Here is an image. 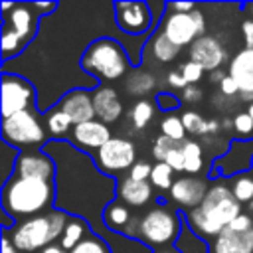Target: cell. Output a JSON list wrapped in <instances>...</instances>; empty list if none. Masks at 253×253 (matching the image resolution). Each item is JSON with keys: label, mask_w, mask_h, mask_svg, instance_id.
<instances>
[{"label": "cell", "mask_w": 253, "mask_h": 253, "mask_svg": "<svg viewBox=\"0 0 253 253\" xmlns=\"http://www.w3.org/2000/svg\"><path fill=\"white\" fill-rule=\"evenodd\" d=\"M55 198V180L24 178L12 174L2 186V211L18 223L53 210Z\"/></svg>", "instance_id": "obj_1"}, {"label": "cell", "mask_w": 253, "mask_h": 253, "mask_svg": "<svg viewBox=\"0 0 253 253\" xmlns=\"http://www.w3.org/2000/svg\"><path fill=\"white\" fill-rule=\"evenodd\" d=\"M243 206L233 198L229 186L225 184H211L204 202L194 208L192 211L184 213L186 225L204 241L215 239L235 217L243 211Z\"/></svg>", "instance_id": "obj_2"}, {"label": "cell", "mask_w": 253, "mask_h": 253, "mask_svg": "<svg viewBox=\"0 0 253 253\" xmlns=\"http://www.w3.org/2000/svg\"><path fill=\"white\" fill-rule=\"evenodd\" d=\"M130 65L132 61L126 53V47L111 36H101L91 40L79 59V67L89 77L107 83L123 79L130 71Z\"/></svg>", "instance_id": "obj_3"}, {"label": "cell", "mask_w": 253, "mask_h": 253, "mask_svg": "<svg viewBox=\"0 0 253 253\" xmlns=\"http://www.w3.org/2000/svg\"><path fill=\"white\" fill-rule=\"evenodd\" d=\"M184 213L166 206L156 204L142 213V217H132L125 235L134 237L154 249L174 245L184 229Z\"/></svg>", "instance_id": "obj_4"}, {"label": "cell", "mask_w": 253, "mask_h": 253, "mask_svg": "<svg viewBox=\"0 0 253 253\" xmlns=\"http://www.w3.org/2000/svg\"><path fill=\"white\" fill-rule=\"evenodd\" d=\"M69 217L71 215L67 211L53 208L47 213L34 215V217L14 223V227L4 229V233L10 237V241L14 243V247L18 251H22V253L38 251L40 253L47 245L59 241Z\"/></svg>", "instance_id": "obj_5"}, {"label": "cell", "mask_w": 253, "mask_h": 253, "mask_svg": "<svg viewBox=\"0 0 253 253\" xmlns=\"http://www.w3.org/2000/svg\"><path fill=\"white\" fill-rule=\"evenodd\" d=\"M38 109H28L8 119H2V140L16 150H43L49 142V132L40 123Z\"/></svg>", "instance_id": "obj_6"}, {"label": "cell", "mask_w": 253, "mask_h": 253, "mask_svg": "<svg viewBox=\"0 0 253 253\" xmlns=\"http://www.w3.org/2000/svg\"><path fill=\"white\" fill-rule=\"evenodd\" d=\"M95 166L109 178H123L136 162V144L125 136H113L105 146L93 154Z\"/></svg>", "instance_id": "obj_7"}, {"label": "cell", "mask_w": 253, "mask_h": 253, "mask_svg": "<svg viewBox=\"0 0 253 253\" xmlns=\"http://www.w3.org/2000/svg\"><path fill=\"white\" fill-rule=\"evenodd\" d=\"M168 10V6H166ZM160 32L178 47L192 45L198 38L206 36V16L202 10H194L190 14H180V12H166Z\"/></svg>", "instance_id": "obj_8"}, {"label": "cell", "mask_w": 253, "mask_h": 253, "mask_svg": "<svg viewBox=\"0 0 253 253\" xmlns=\"http://www.w3.org/2000/svg\"><path fill=\"white\" fill-rule=\"evenodd\" d=\"M113 18L125 36H148L156 30L152 6L148 2H113Z\"/></svg>", "instance_id": "obj_9"}, {"label": "cell", "mask_w": 253, "mask_h": 253, "mask_svg": "<svg viewBox=\"0 0 253 253\" xmlns=\"http://www.w3.org/2000/svg\"><path fill=\"white\" fill-rule=\"evenodd\" d=\"M36 99L38 91L26 77L2 71V119L34 109Z\"/></svg>", "instance_id": "obj_10"}, {"label": "cell", "mask_w": 253, "mask_h": 253, "mask_svg": "<svg viewBox=\"0 0 253 253\" xmlns=\"http://www.w3.org/2000/svg\"><path fill=\"white\" fill-rule=\"evenodd\" d=\"M253 166V138L249 140H231L227 152H223L221 156H217L213 160L211 166V178L217 176H225V178H233L237 174L243 172H251Z\"/></svg>", "instance_id": "obj_11"}, {"label": "cell", "mask_w": 253, "mask_h": 253, "mask_svg": "<svg viewBox=\"0 0 253 253\" xmlns=\"http://www.w3.org/2000/svg\"><path fill=\"white\" fill-rule=\"evenodd\" d=\"M208 190H210V186L206 184V180H202L198 176H180L174 180V184L168 192V198L176 206L178 211L186 213L204 202Z\"/></svg>", "instance_id": "obj_12"}, {"label": "cell", "mask_w": 253, "mask_h": 253, "mask_svg": "<svg viewBox=\"0 0 253 253\" xmlns=\"http://www.w3.org/2000/svg\"><path fill=\"white\" fill-rule=\"evenodd\" d=\"M190 61L202 65L206 71H215L221 69L223 63H227L229 55H227V47L211 34H206L202 38H198L192 45H190Z\"/></svg>", "instance_id": "obj_13"}, {"label": "cell", "mask_w": 253, "mask_h": 253, "mask_svg": "<svg viewBox=\"0 0 253 253\" xmlns=\"http://www.w3.org/2000/svg\"><path fill=\"white\" fill-rule=\"evenodd\" d=\"M113 138L111 134V126L93 119L81 125H75L71 134H69V144H73L75 148H79L81 152H91L95 154L101 146H105L109 140Z\"/></svg>", "instance_id": "obj_14"}, {"label": "cell", "mask_w": 253, "mask_h": 253, "mask_svg": "<svg viewBox=\"0 0 253 253\" xmlns=\"http://www.w3.org/2000/svg\"><path fill=\"white\" fill-rule=\"evenodd\" d=\"M12 174L24 178H42V180H55L57 166L55 160L45 154L43 150H26L14 162Z\"/></svg>", "instance_id": "obj_15"}, {"label": "cell", "mask_w": 253, "mask_h": 253, "mask_svg": "<svg viewBox=\"0 0 253 253\" xmlns=\"http://www.w3.org/2000/svg\"><path fill=\"white\" fill-rule=\"evenodd\" d=\"M40 22H42V16L34 8V4H28V2H18L12 12L2 16V26H8L28 43L36 38L40 30Z\"/></svg>", "instance_id": "obj_16"}, {"label": "cell", "mask_w": 253, "mask_h": 253, "mask_svg": "<svg viewBox=\"0 0 253 253\" xmlns=\"http://www.w3.org/2000/svg\"><path fill=\"white\" fill-rule=\"evenodd\" d=\"M57 107L67 113V117L73 121V125H81L95 119V107H93V89L89 87H75L57 101Z\"/></svg>", "instance_id": "obj_17"}, {"label": "cell", "mask_w": 253, "mask_h": 253, "mask_svg": "<svg viewBox=\"0 0 253 253\" xmlns=\"http://www.w3.org/2000/svg\"><path fill=\"white\" fill-rule=\"evenodd\" d=\"M93 107H95V119L113 125L123 117V101L115 87L99 85L93 89Z\"/></svg>", "instance_id": "obj_18"}, {"label": "cell", "mask_w": 253, "mask_h": 253, "mask_svg": "<svg viewBox=\"0 0 253 253\" xmlns=\"http://www.w3.org/2000/svg\"><path fill=\"white\" fill-rule=\"evenodd\" d=\"M211 253H253V229L225 227L213 241Z\"/></svg>", "instance_id": "obj_19"}, {"label": "cell", "mask_w": 253, "mask_h": 253, "mask_svg": "<svg viewBox=\"0 0 253 253\" xmlns=\"http://www.w3.org/2000/svg\"><path fill=\"white\" fill-rule=\"evenodd\" d=\"M152 196H154V188L150 182H136L128 176H123L117 180V198L125 206L142 208L150 204Z\"/></svg>", "instance_id": "obj_20"}, {"label": "cell", "mask_w": 253, "mask_h": 253, "mask_svg": "<svg viewBox=\"0 0 253 253\" xmlns=\"http://www.w3.org/2000/svg\"><path fill=\"white\" fill-rule=\"evenodd\" d=\"M227 75L235 79L239 93H253V49H239L229 59Z\"/></svg>", "instance_id": "obj_21"}, {"label": "cell", "mask_w": 253, "mask_h": 253, "mask_svg": "<svg viewBox=\"0 0 253 253\" xmlns=\"http://www.w3.org/2000/svg\"><path fill=\"white\" fill-rule=\"evenodd\" d=\"M146 47H148L152 59L158 61V63H172V61L180 55V51H182V47L174 45V43L160 32V28L152 32V36L148 38V45H146Z\"/></svg>", "instance_id": "obj_22"}, {"label": "cell", "mask_w": 253, "mask_h": 253, "mask_svg": "<svg viewBox=\"0 0 253 253\" xmlns=\"http://www.w3.org/2000/svg\"><path fill=\"white\" fill-rule=\"evenodd\" d=\"M89 233H91V229H89V221L83 219V217H79V215H71L57 243L69 253V251H71L73 247H77Z\"/></svg>", "instance_id": "obj_23"}, {"label": "cell", "mask_w": 253, "mask_h": 253, "mask_svg": "<svg viewBox=\"0 0 253 253\" xmlns=\"http://www.w3.org/2000/svg\"><path fill=\"white\" fill-rule=\"evenodd\" d=\"M103 221H105V225L111 231H117V233H123L125 235L126 227L132 221V215H130L128 208L123 202H111L105 208V211H103Z\"/></svg>", "instance_id": "obj_24"}, {"label": "cell", "mask_w": 253, "mask_h": 253, "mask_svg": "<svg viewBox=\"0 0 253 253\" xmlns=\"http://www.w3.org/2000/svg\"><path fill=\"white\" fill-rule=\"evenodd\" d=\"M45 117V126H47V132L53 136V140H61L63 136H69L71 130H73V121L67 117V113H63L57 105L51 107L47 113H43Z\"/></svg>", "instance_id": "obj_25"}, {"label": "cell", "mask_w": 253, "mask_h": 253, "mask_svg": "<svg viewBox=\"0 0 253 253\" xmlns=\"http://www.w3.org/2000/svg\"><path fill=\"white\" fill-rule=\"evenodd\" d=\"M125 89L134 95V97H140V99H146L144 95H150L154 89H156V79L150 71H144V69H134L128 73L126 81H125Z\"/></svg>", "instance_id": "obj_26"}, {"label": "cell", "mask_w": 253, "mask_h": 253, "mask_svg": "<svg viewBox=\"0 0 253 253\" xmlns=\"http://www.w3.org/2000/svg\"><path fill=\"white\" fill-rule=\"evenodd\" d=\"M182 152H184V172H188V176H196L204 168V146L198 140L186 138L182 142Z\"/></svg>", "instance_id": "obj_27"}, {"label": "cell", "mask_w": 253, "mask_h": 253, "mask_svg": "<svg viewBox=\"0 0 253 253\" xmlns=\"http://www.w3.org/2000/svg\"><path fill=\"white\" fill-rule=\"evenodd\" d=\"M154 115H156V103H152L150 99H138L128 111V119L134 130L146 128L154 119Z\"/></svg>", "instance_id": "obj_28"}, {"label": "cell", "mask_w": 253, "mask_h": 253, "mask_svg": "<svg viewBox=\"0 0 253 253\" xmlns=\"http://www.w3.org/2000/svg\"><path fill=\"white\" fill-rule=\"evenodd\" d=\"M229 190L233 194V198L239 204H249L253 202V174L251 172H243L231 178Z\"/></svg>", "instance_id": "obj_29"}, {"label": "cell", "mask_w": 253, "mask_h": 253, "mask_svg": "<svg viewBox=\"0 0 253 253\" xmlns=\"http://www.w3.org/2000/svg\"><path fill=\"white\" fill-rule=\"evenodd\" d=\"M28 42H24L16 32H12L8 26H2V59L4 63L10 61V57H16L24 51Z\"/></svg>", "instance_id": "obj_30"}, {"label": "cell", "mask_w": 253, "mask_h": 253, "mask_svg": "<svg viewBox=\"0 0 253 253\" xmlns=\"http://www.w3.org/2000/svg\"><path fill=\"white\" fill-rule=\"evenodd\" d=\"M182 253H208V243L204 239H200L184 221V229L178 237V241L174 243Z\"/></svg>", "instance_id": "obj_31"}, {"label": "cell", "mask_w": 253, "mask_h": 253, "mask_svg": "<svg viewBox=\"0 0 253 253\" xmlns=\"http://www.w3.org/2000/svg\"><path fill=\"white\" fill-rule=\"evenodd\" d=\"M160 134L168 136V138L174 140V142H184L188 132H186V126H184V123H182V117H178V115H174V113L166 115V117L160 121Z\"/></svg>", "instance_id": "obj_32"}, {"label": "cell", "mask_w": 253, "mask_h": 253, "mask_svg": "<svg viewBox=\"0 0 253 253\" xmlns=\"http://www.w3.org/2000/svg\"><path fill=\"white\" fill-rule=\"evenodd\" d=\"M174 170L166 164V162H156L150 174V184L152 188H156L158 192H170L172 184H174Z\"/></svg>", "instance_id": "obj_33"}, {"label": "cell", "mask_w": 253, "mask_h": 253, "mask_svg": "<svg viewBox=\"0 0 253 253\" xmlns=\"http://www.w3.org/2000/svg\"><path fill=\"white\" fill-rule=\"evenodd\" d=\"M69 253H113V251H111L109 243H107L101 235L89 233V235H87L77 247H73Z\"/></svg>", "instance_id": "obj_34"}, {"label": "cell", "mask_w": 253, "mask_h": 253, "mask_svg": "<svg viewBox=\"0 0 253 253\" xmlns=\"http://www.w3.org/2000/svg\"><path fill=\"white\" fill-rule=\"evenodd\" d=\"M182 123L186 126V132L196 134V136H204L206 134V119L198 113V111H184L182 115Z\"/></svg>", "instance_id": "obj_35"}, {"label": "cell", "mask_w": 253, "mask_h": 253, "mask_svg": "<svg viewBox=\"0 0 253 253\" xmlns=\"http://www.w3.org/2000/svg\"><path fill=\"white\" fill-rule=\"evenodd\" d=\"M233 132L237 134L239 140L253 138V119L249 117L247 111H241L233 117Z\"/></svg>", "instance_id": "obj_36"}, {"label": "cell", "mask_w": 253, "mask_h": 253, "mask_svg": "<svg viewBox=\"0 0 253 253\" xmlns=\"http://www.w3.org/2000/svg\"><path fill=\"white\" fill-rule=\"evenodd\" d=\"M178 144H182V142H174V140H170L168 136L160 134V136H156V138L152 140L150 154H152V158H154L156 162H164L166 156H168V152H170L172 148H176Z\"/></svg>", "instance_id": "obj_37"}, {"label": "cell", "mask_w": 253, "mask_h": 253, "mask_svg": "<svg viewBox=\"0 0 253 253\" xmlns=\"http://www.w3.org/2000/svg\"><path fill=\"white\" fill-rule=\"evenodd\" d=\"M154 103H156V107H158L162 113H168V115H170V111H176V109L182 105V99H180L178 95H174V93L160 91V93L154 95Z\"/></svg>", "instance_id": "obj_38"}, {"label": "cell", "mask_w": 253, "mask_h": 253, "mask_svg": "<svg viewBox=\"0 0 253 253\" xmlns=\"http://www.w3.org/2000/svg\"><path fill=\"white\" fill-rule=\"evenodd\" d=\"M204 67L202 65H198V63H194V61H186V63H182V67H180V73H182V77L186 79V83L188 85H198L200 81H202V77H204Z\"/></svg>", "instance_id": "obj_39"}, {"label": "cell", "mask_w": 253, "mask_h": 253, "mask_svg": "<svg viewBox=\"0 0 253 253\" xmlns=\"http://www.w3.org/2000/svg\"><path fill=\"white\" fill-rule=\"evenodd\" d=\"M152 168H154V164H150L148 160H136L134 166L130 168V172L126 176L132 178V180H136V182H150Z\"/></svg>", "instance_id": "obj_40"}, {"label": "cell", "mask_w": 253, "mask_h": 253, "mask_svg": "<svg viewBox=\"0 0 253 253\" xmlns=\"http://www.w3.org/2000/svg\"><path fill=\"white\" fill-rule=\"evenodd\" d=\"M174 172H184V152H182V144H178L176 148H172L164 160Z\"/></svg>", "instance_id": "obj_41"}, {"label": "cell", "mask_w": 253, "mask_h": 253, "mask_svg": "<svg viewBox=\"0 0 253 253\" xmlns=\"http://www.w3.org/2000/svg\"><path fill=\"white\" fill-rule=\"evenodd\" d=\"M219 93H221L223 97L233 99V97L239 93V87H237L235 79H233V77H229V75H225V79L219 83Z\"/></svg>", "instance_id": "obj_42"}, {"label": "cell", "mask_w": 253, "mask_h": 253, "mask_svg": "<svg viewBox=\"0 0 253 253\" xmlns=\"http://www.w3.org/2000/svg\"><path fill=\"white\" fill-rule=\"evenodd\" d=\"M202 89L198 87V85H188L184 91H182V95H180V99H182V103H198V101H202Z\"/></svg>", "instance_id": "obj_43"}, {"label": "cell", "mask_w": 253, "mask_h": 253, "mask_svg": "<svg viewBox=\"0 0 253 253\" xmlns=\"http://www.w3.org/2000/svg\"><path fill=\"white\" fill-rule=\"evenodd\" d=\"M241 34H243V40H245V47L253 49V20L251 18L241 22Z\"/></svg>", "instance_id": "obj_44"}, {"label": "cell", "mask_w": 253, "mask_h": 253, "mask_svg": "<svg viewBox=\"0 0 253 253\" xmlns=\"http://www.w3.org/2000/svg\"><path fill=\"white\" fill-rule=\"evenodd\" d=\"M166 81H168V85L170 87H174V89H186L188 87V83H186V79L182 77V73L180 71H170L168 75H166Z\"/></svg>", "instance_id": "obj_45"}, {"label": "cell", "mask_w": 253, "mask_h": 253, "mask_svg": "<svg viewBox=\"0 0 253 253\" xmlns=\"http://www.w3.org/2000/svg\"><path fill=\"white\" fill-rule=\"evenodd\" d=\"M166 6H168V10L180 12V14H190V12H194L198 8L194 2H168Z\"/></svg>", "instance_id": "obj_46"}, {"label": "cell", "mask_w": 253, "mask_h": 253, "mask_svg": "<svg viewBox=\"0 0 253 253\" xmlns=\"http://www.w3.org/2000/svg\"><path fill=\"white\" fill-rule=\"evenodd\" d=\"M34 8L38 10V14L42 18H45L47 14H51L57 8V2H34Z\"/></svg>", "instance_id": "obj_47"}, {"label": "cell", "mask_w": 253, "mask_h": 253, "mask_svg": "<svg viewBox=\"0 0 253 253\" xmlns=\"http://www.w3.org/2000/svg\"><path fill=\"white\" fill-rule=\"evenodd\" d=\"M2 253H22V251H18L16 247H14V243L10 241V237L4 233L2 235Z\"/></svg>", "instance_id": "obj_48"}, {"label": "cell", "mask_w": 253, "mask_h": 253, "mask_svg": "<svg viewBox=\"0 0 253 253\" xmlns=\"http://www.w3.org/2000/svg\"><path fill=\"white\" fill-rule=\"evenodd\" d=\"M40 253H67L59 243H51V245H47L45 249H42Z\"/></svg>", "instance_id": "obj_49"}, {"label": "cell", "mask_w": 253, "mask_h": 253, "mask_svg": "<svg viewBox=\"0 0 253 253\" xmlns=\"http://www.w3.org/2000/svg\"><path fill=\"white\" fill-rule=\"evenodd\" d=\"M152 253H182L176 245H168V247H158V249H154Z\"/></svg>", "instance_id": "obj_50"}, {"label": "cell", "mask_w": 253, "mask_h": 253, "mask_svg": "<svg viewBox=\"0 0 253 253\" xmlns=\"http://www.w3.org/2000/svg\"><path fill=\"white\" fill-rule=\"evenodd\" d=\"M223 79H225L223 69H215V71H211V81H213V83H221Z\"/></svg>", "instance_id": "obj_51"}, {"label": "cell", "mask_w": 253, "mask_h": 253, "mask_svg": "<svg viewBox=\"0 0 253 253\" xmlns=\"http://www.w3.org/2000/svg\"><path fill=\"white\" fill-rule=\"evenodd\" d=\"M221 130H233V119H229V117L221 119Z\"/></svg>", "instance_id": "obj_52"}, {"label": "cell", "mask_w": 253, "mask_h": 253, "mask_svg": "<svg viewBox=\"0 0 253 253\" xmlns=\"http://www.w3.org/2000/svg\"><path fill=\"white\" fill-rule=\"evenodd\" d=\"M239 99L251 105V103H253V93H239Z\"/></svg>", "instance_id": "obj_53"}, {"label": "cell", "mask_w": 253, "mask_h": 253, "mask_svg": "<svg viewBox=\"0 0 253 253\" xmlns=\"http://www.w3.org/2000/svg\"><path fill=\"white\" fill-rule=\"evenodd\" d=\"M245 111H247V113H249V117L253 119V103H251V105H247V109H245Z\"/></svg>", "instance_id": "obj_54"}, {"label": "cell", "mask_w": 253, "mask_h": 253, "mask_svg": "<svg viewBox=\"0 0 253 253\" xmlns=\"http://www.w3.org/2000/svg\"><path fill=\"white\" fill-rule=\"evenodd\" d=\"M247 210H249V215L253 217V202H249V204H247Z\"/></svg>", "instance_id": "obj_55"}, {"label": "cell", "mask_w": 253, "mask_h": 253, "mask_svg": "<svg viewBox=\"0 0 253 253\" xmlns=\"http://www.w3.org/2000/svg\"><path fill=\"white\" fill-rule=\"evenodd\" d=\"M245 10L251 12V20H253V4H245Z\"/></svg>", "instance_id": "obj_56"}, {"label": "cell", "mask_w": 253, "mask_h": 253, "mask_svg": "<svg viewBox=\"0 0 253 253\" xmlns=\"http://www.w3.org/2000/svg\"><path fill=\"white\" fill-rule=\"evenodd\" d=\"M251 172H253V166H251Z\"/></svg>", "instance_id": "obj_57"}]
</instances>
